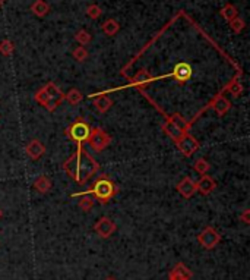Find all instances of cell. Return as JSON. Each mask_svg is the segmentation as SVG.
I'll list each match as a JSON object with an SVG mask.
<instances>
[{
  "label": "cell",
  "instance_id": "obj_1",
  "mask_svg": "<svg viewBox=\"0 0 250 280\" xmlns=\"http://www.w3.org/2000/svg\"><path fill=\"white\" fill-rule=\"evenodd\" d=\"M61 167L68 173V176L79 185H84L100 170L98 162L88 154L82 146H76V151L61 165Z\"/></svg>",
  "mask_w": 250,
  "mask_h": 280
},
{
  "label": "cell",
  "instance_id": "obj_2",
  "mask_svg": "<svg viewBox=\"0 0 250 280\" xmlns=\"http://www.w3.org/2000/svg\"><path fill=\"white\" fill-rule=\"evenodd\" d=\"M119 192V188L117 185L111 181L110 177H107L106 175H102L98 177L94 185L88 189V191H84V192H78V194H72V197H82V195H94V199H98L100 204H107L110 203V199L117 195Z\"/></svg>",
  "mask_w": 250,
  "mask_h": 280
},
{
  "label": "cell",
  "instance_id": "obj_3",
  "mask_svg": "<svg viewBox=\"0 0 250 280\" xmlns=\"http://www.w3.org/2000/svg\"><path fill=\"white\" fill-rule=\"evenodd\" d=\"M34 98L49 112H54L65 100V93L54 83H49L35 93Z\"/></svg>",
  "mask_w": 250,
  "mask_h": 280
},
{
  "label": "cell",
  "instance_id": "obj_4",
  "mask_svg": "<svg viewBox=\"0 0 250 280\" xmlns=\"http://www.w3.org/2000/svg\"><path fill=\"white\" fill-rule=\"evenodd\" d=\"M91 131H92V128H91L90 124H87L85 121H76L75 124H72L66 129V135L69 136L70 139L76 144V146H82L84 143H87L88 141V138H90Z\"/></svg>",
  "mask_w": 250,
  "mask_h": 280
},
{
  "label": "cell",
  "instance_id": "obj_5",
  "mask_svg": "<svg viewBox=\"0 0 250 280\" xmlns=\"http://www.w3.org/2000/svg\"><path fill=\"white\" fill-rule=\"evenodd\" d=\"M87 143L90 144V147L94 151L101 153L102 150H106L107 147L110 146L111 136L107 134L104 129H101V128H94V129L91 131L90 138H88Z\"/></svg>",
  "mask_w": 250,
  "mask_h": 280
},
{
  "label": "cell",
  "instance_id": "obj_6",
  "mask_svg": "<svg viewBox=\"0 0 250 280\" xmlns=\"http://www.w3.org/2000/svg\"><path fill=\"white\" fill-rule=\"evenodd\" d=\"M198 242L203 249H214L221 242V235L214 228H205L198 235Z\"/></svg>",
  "mask_w": 250,
  "mask_h": 280
},
{
  "label": "cell",
  "instance_id": "obj_7",
  "mask_svg": "<svg viewBox=\"0 0 250 280\" xmlns=\"http://www.w3.org/2000/svg\"><path fill=\"white\" fill-rule=\"evenodd\" d=\"M176 146H177V148L180 150V153L184 157H192V154H195L200 147L199 141L195 136H192L189 132L183 135L180 139L176 143Z\"/></svg>",
  "mask_w": 250,
  "mask_h": 280
},
{
  "label": "cell",
  "instance_id": "obj_8",
  "mask_svg": "<svg viewBox=\"0 0 250 280\" xmlns=\"http://www.w3.org/2000/svg\"><path fill=\"white\" fill-rule=\"evenodd\" d=\"M192 73H193V71H192V66H190L189 63L180 62L174 66V69H173L169 75H164V76H161V78L170 76V78H174L179 84H184L186 81H189L190 78H192Z\"/></svg>",
  "mask_w": 250,
  "mask_h": 280
},
{
  "label": "cell",
  "instance_id": "obj_9",
  "mask_svg": "<svg viewBox=\"0 0 250 280\" xmlns=\"http://www.w3.org/2000/svg\"><path fill=\"white\" fill-rule=\"evenodd\" d=\"M94 230L95 233L102 239L110 238L111 235L117 230V225L111 220L110 217H101L95 225H94Z\"/></svg>",
  "mask_w": 250,
  "mask_h": 280
},
{
  "label": "cell",
  "instance_id": "obj_10",
  "mask_svg": "<svg viewBox=\"0 0 250 280\" xmlns=\"http://www.w3.org/2000/svg\"><path fill=\"white\" fill-rule=\"evenodd\" d=\"M177 192L180 194L181 197L186 198V199H190V198L195 195L196 192V184L192 177L186 176L181 179L180 182L177 184Z\"/></svg>",
  "mask_w": 250,
  "mask_h": 280
},
{
  "label": "cell",
  "instance_id": "obj_11",
  "mask_svg": "<svg viewBox=\"0 0 250 280\" xmlns=\"http://www.w3.org/2000/svg\"><path fill=\"white\" fill-rule=\"evenodd\" d=\"M25 153L30 157L31 160H38L46 154V147L38 139H31L30 143L25 147Z\"/></svg>",
  "mask_w": 250,
  "mask_h": 280
},
{
  "label": "cell",
  "instance_id": "obj_12",
  "mask_svg": "<svg viewBox=\"0 0 250 280\" xmlns=\"http://www.w3.org/2000/svg\"><path fill=\"white\" fill-rule=\"evenodd\" d=\"M195 184H196V192H200L202 195H210L211 192L215 189V187H217V182L208 173L206 175H202L199 177V181L195 182Z\"/></svg>",
  "mask_w": 250,
  "mask_h": 280
},
{
  "label": "cell",
  "instance_id": "obj_13",
  "mask_svg": "<svg viewBox=\"0 0 250 280\" xmlns=\"http://www.w3.org/2000/svg\"><path fill=\"white\" fill-rule=\"evenodd\" d=\"M211 107L215 110V113L218 114V116H224L231 109V102L224 94L220 93L214 98V102L211 103Z\"/></svg>",
  "mask_w": 250,
  "mask_h": 280
},
{
  "label": "cell",
  "instance_id": "obj_14",
  "mask_svg": "<svg viewBox=\"0 0 250 280\" xmlns=\"http://www.w3.org/2000/svg\"><path fill=\"white\" fill-rule=\"evenodd\" d=\"M192 276V270L187 269L183 263H177L169 273V280H190Z\"/></svg>",
  "mask_w": 250,
  "mask_h": 280
},
{
  "label": "cell",
  "instance_id": "obj_15",
  "mask_svg": "<svg viewBox=\"0 0 250 280\" xmlns=\"http://www.w3.org/2000/svg\"><path fill=\"white\" fill-rule=\"evenodd\" d=\"M162 131H164V134L167 135L169 138H171V139H173L174 143H177V141L180 139L181 136L184 135V132L181 131L180 128H177L176 125L171 122L169 117H167V121H165V122L162 124Z\"/></svg>",
  "mask_w": 250,
  "mask_h": 280
},
{
  "label": "cell",
  "instance_id": "obj_16",
  "mask_svg": "<svg viewBox=\"0 0 250 280\" xmlns=\"http://www.w3.org/2000/svg\"><path fill=\"white\" fill-rule=\"evenodd\" d=\"M157 78H154L152 75H151L147 69H140L136 72V75L133 76V79H132V85H135V87H138V88H142L143 85H147V84H151L152 81H155Z\"/></svg>",
  "mask_w": 250,
  "mask_h": 280
},
{
  "label": "cell",
  "instance_id": "obj_17",
  "mask_svg": "<svg viewBox=\"0 0 250 280\" xmlns=\"http://www.w3.org/2000/svg\"><path fill=\"white\" fill-rule=\"evenodd\" d=\"M30 9L35 16H38V18H44V16H47V15H49V12H50V5H49L46 0H35V2L31 5Z\"/></svg>",
  "mask_w": 250,
  "mask_h": 280
},
{
  "label": "cell",
  "instance_id": "obj_18",
  "mask_svg": "<svg viewBox=\"0 0 250 280\" xmlns=\"http://www.w3.org/2000/svg\"><path fill=\"white\" fill-rule=\"evenodd\" d=\"M94 106H95L97 112H100V113H106V112H109V110L111 109V106H113V100H111L110 97H107V95L101 94L100 97H95V100H94Z\"/></svg>",
  "mask_w": 250,
  "mask_h": 280
},
{
  "label": "cell",
  "instance_id": "obj_19",
  "mask_svg": "<svg viewBox=\"0 0 250 280\" xmlns=\"http://www.w3.org/2000/svg\"><path fill=\"white\" fill-rule=\"evenodd\" d=\"M34 188H35V191L37 192H40V194H47L49 191L51 189V182L49 177L46 176V175H41L35 179V182H34Z\"/></svg>",
  "mask_w": 250,
  "mask_h": 280
},
{
  "label": "cell",
  "instance_id": "obj_20",
  "mask_svg": "<svg viewBox=\"0 0 250 280\" xmlns=\"http://www.w3.org/2000/svg\"><path fill=\"white\" fill-rule=\"evenodd\" d=\"M169 119H170L171 122L176 125L177 128H180L184 134H187V132H189L190 126H192V122H187V121H186L180 113H173L171 116H169Z\"/></svg>",
  "mask_w": 250,
  "mask_h": 280
},
{
  "label": "cell",
  "instance_id": "obj_21",
  "mask_svg": "<svg viewBox=\"0 0 250 280\" xmlns=\"http://www.w3.org/2000/svg\"><path fill=\"white\" fill-rule=\"evenodd\" d=\"M102 32L107 35V37H113V35H116L119 30H120V25H119V22L116 21V19H107V21L102 24Z\"/></svg>",
  "mask_w": 250,
  "mask_h": 280
},
{
  "label": "cell",
  "instance_id": "obj_22",
  "mask_svg": "<svg viewBox=\"0 0 250 280\" xmlns=\"http://www.w3.org/2000/svg\"><path fill=\"white\" fill-rule=\"evenodd\" d=\"M221 16L225 19V21L230 22L231 19H234V18H237L239 16V11H237V8L234 6V5H231V3H227L222 9L220 11Z\"/></svg>",
  "mask_w": 250,
  "mask_h": 280
},
{
  "label": "cell",
  "instance_id": "obj_23",
  "mask_svg": "<svg viewBox=\"0 0 250 280\" xmlns=\"http://www.w3.org/2000/svg\"><path fill=\"white\" fill-rule=\"evenodd\" d=\"M65 100L69 104H72V106H76V104H79L84 100V94L80 93L79 90H76V88H72V90H69L68 93L65 94Z\"/></svg>",
  "mask_w": 250,
  "mask_h": 280
},
{
  "label": "cell",
  "instance_id": "obj_24",
  "mask_svg": "<svg viewBox=\"0 0 250 280\" xmlns=\"http://www.w3.org/2000/svg\"><path fill=\"white\" fill-rule=\"evenodd\" d=\"M94 206H95L94 198L88 197V195H82V198L79 199V204H78L79 210L84 211V213H90L91 210L94 208Z\"/></svg>",
  "mask_w": 250,
  "mask_h": 280
},
{
  "label": "cell",
  "instance_id": "obj_25",
  "mask_svg": "<svg viewBox=\"0 0 250 280\" xmlns=\"http://www.w3.org/2000/svg\"><path fill=\"white\" fill-rule=\"evenodd\" d=\"M193 169L199 173L200 176L202 175H206L208 172H210L211 169V165L208 163V160H205L203 157H200V158H198L196 162H195V165H193Z\"/></svg>",
  "mask_w": 250,
  "mask_h": 280
},
{
  "label": "cell",
  "instance_id": "obj_26",
  "mask_svg": "<svg viewBox=\"0 0 250 280\" xmlns=\"http://www.w3.org/2000/svg\"><path fill=\"white\" fill-rule=\"evenodd\" d=\"M224 90H227L228 93L234 97V98H239L241 95V93H243V85H241L239 81H231Z\"/></svg>",
  "mask_w": 250,
  "mask_h": 280
},
{
  "label": "cell",
  "instance_id": "obj_27",
  "mask_svg": "<svg viewBox=\"0 0 250 280\" xmlns=\"http://www.w3.org/2000/svg\"><path fill=\"white\" fill-rule=\"evenodd\" d=\"M75 40L84 47V46H88L92 42V35L87 30H79V31L75 34Z\"/></svg>",
  "mask_w": 250,
  "mask_h": 280
},
{
  "label": "cell",
  "instance_id": "obj_28",
  "mask_svg": "<svg viewBox=\"0 0 250 280\" xmlns=\"http://www.w3.org/2000/svg\"><path fill=\"white\" fill-rule=\"evenodd\" d=\"M72 56H73V59L76 61V62H85L88 57H90V53H88V50L85 49V47H76L75 50H73V53H72Z\"/></svg>",
  "mask_w": 250,
  "mask_h": 280
},
{
  "label": "cell",
  "instance_id": "obj_29",
  "mask_svg": "<svg viewBox=\"0 0 250 280\" xmlns=\"http://www.w3.org/2000/svg\"><path fill=\"white\" fill-rule=\"evenodd\" d=\"M15 50V46H13V43L10 42V40H3V42H0V53L3 54V56H10L12 53Z\"/></svg>",
  "mask_w": 250,
  "mask_h": 280
},
{
  "label": "cell",
  "instance_id": "obj_30",
  "mask_svg": "<svg viewBox=\"0 0 250 280\" xmlns=\"http://www.w3.org/2000/svg\"><path fill=\"white\" fill-rule=\"evenodd\" d=\"M244 27H246V22L243 21L241 18H239V16L230 21V28L236 32V34H240V32L244 30Z\"/></svg>",
  "mask_w": 250,
  "mask_h": 280
},
{
  "label": "cell",
  "instance_id": "obj_31",
  "mask_svg": "<svg viewBox=\"0 0 250 280\" xmlns=\"http://www.w3.org/2000/svg\"><path fill=\"white\" fill-rule=\"evenodd\" d=\"M101 13H102L101 8L98 5H95V3H92V5H90V6L87 8V15L90 16L91 19H98L101 16Z\"/></svg>",
  "mask_w": 250,
  "mask_h": 280
},
{
  "label": "cell",
  "instance_id": "obj_32",
  "mask_svg": "<svg viewBox=\"0 0 250 280\" xmlns=\"http://www.w3.org/2000/svg\"><path fill=\"white\" fill-rule=\"evenodd\" d=\"M241 222L244 223V225H249L250 223V210H244L243 213H241L240 216H239Z\"/></svg>",
  "mask_w": 250,
  "mask_h": 280
},
{
  "label": "cell",
  "instance_id": "obj_33",
  "mask_svg": "<svg viewBox=\"0 0 250 280\" xmlns=\"http://www.w3.org/2000/svg\"><path fill=\"white\" fill-rule=\"evenodd\" d=\"M3 217V211H2V208H0V218Z\"/></svg>",
  "mask_w": 250,
  "mask_h": 280
},
{
  "label": "cell",
  "instance_id": "obj_34",
  "mask_svg": "<svg viewBox=\"0 0 250 280\" xmlns=\"http://www.w3.org/2000/svg\"><path fill=\"white\" fill-rule=\"evenodd\" d=\"M5 2H6V0H0V6H2V5H3Z\"/></svg>",
  "mask_w": 250,
  "mask_h": 280
},
{
  "label": "cell",
  "instance_id": "obj_35",
  "mask_svg": "<svg viewBox=\"0 0 250 280\" xmlns=\"http://www.w3.org/2000/svg\"><path fill=\"white\" fill-rule=\"evenodd\" d=\"M106 280H116V279H114V277H107Z\"/></svg>",
  "mask_w": 250,
  "mask_h": 280
}]
</instances>
